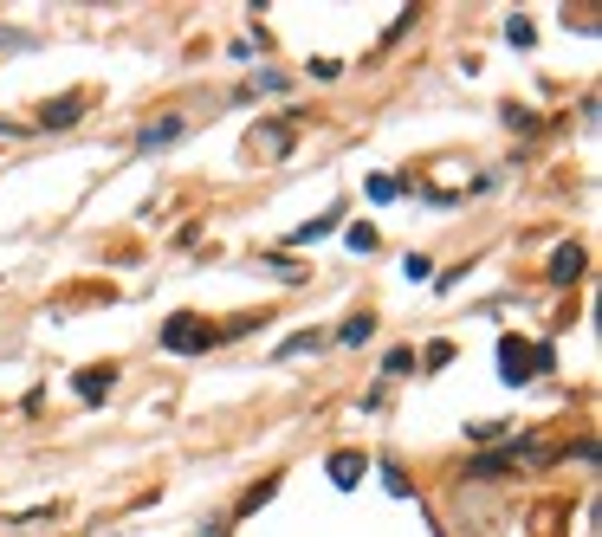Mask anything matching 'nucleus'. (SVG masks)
<instances>
[{"label":"nucleus","instance_id":"1","mask_svg":"<svg viewBox=\"0 0 602 537\" xmlns=\"http://www.w3.org/2000/svg\"><path fill=\"white\" fill-rule=\"evenodd\" d=\"M221 343V331L208 324V317H195V311H175L169 324H162V350L169 357H201V350H214Z\"/></svg>","mask_w":602,"mask_h":537},{"label":"nucleus","instance_id":"2","mask_svg":"<svg viewBox=\"0 0 602 537\" xmlns=\"http://www.w3.org/2000/svg\"><path fill=\"white\" fill-rule=\"evenodd\" d=\"M551 343H525V337H499V375L518 389V382H531L538 369H551Z\"/></svg>","mask_w":602,"mask_h":537},{"label":"nucleus","instance_id":"3","mask_svg":"<svg viewBox=\"0 0 602 537\" xmlns=\"http://www.w3.org/2000/svg\"><path fill=\"white\" fill-rule=\"evenodd\" d=\"M298 137V117H279V123H253L246 130V155H259V163H279Z\"/></svg>","mask_w":602,"mask_h":537},{"label":"nucleus","instance_id":"4","mask_svg":"<svg viewBox=\"0 0 602 537\" xmlns=\"http://www.w3.org/2000/svg\"><path fill=\"white\" fill-rule=\"evenodd\" d=\"M78 117H85V97H78V91H65V97L39 104V123H46V130H72Z\"/></svg>","mask_w":602,"mask_h":537},{"label":"nucleus","instance_id":"5","mask_svg":"<svg viewBox=\"0 0 602 537\" xmlns=\"http://www.w3.org/2000/svg\"><path fill=\"white\" fill-rule=\"evenodd\" d=\"M182 130H188L182 117H162V123H149V130H136V149H169Z\"/></svg>","mask_w":602,"mask_h":537},{"label":"nucleus","instance_id":"6","mask_svg":"<svg viewBox=\"0 0 602 537\" xmlns=\"http://www.w3.org/2000/svg\"><path fill=\"white\" fill-rule=\"evenodd\" d=\"M72 382H78V395H85V401H104V395L117 389V369H78Z\"/></svg>","mask_w":602,"mask_h":537},{"label":"nucleus","instance_id":"7","mask_svg":"<svg viewBox=\"0 0 602 537\" xmlns=\"http://www.w3.org/2000/svg\"><path fill=\"white\" fill-rule=\"evenodd\" d=\"M363 473H369V460H363V453H331V486H343V492H350Z\"/></svg>","mask_w":602,"mask_h":537},{"label":"nucleus","instance_id":"8","mask_svg":"<svg viewBox=\"0 0 602 537\" xmlns=\"http://www.w3.org/2000/svg\"><path fill=\"white\" fill-rule=\"evenodd\" d=\"M343 221H337V207L331 214H318V221H305V227H292V247H311V239H324V233H337Z\"/></svg>","mask_w":602,"mask_h":537},{"label":"nucleus","instance_id":"9","mask_svg":"<svg viewBox=\"0 0 602 537\" xmlns=\"http://www.w3.org/2000/svg\"><path fill=\"white\" fill-rule=\"evenodd\" d=\"M583 273V247H557V259H551V279H577Z\"/></svg>","mask_w":602,"mask_h":537},{"label":"nucleus","instance_id":"10","mask_svg":"<svg viewBox=\"0 0 602 537\" xmlns=\"http://www.w3.org/2000/svg\"><path fill=\"white\" fill-rule=\"evenodd\" d=\"M318 343H324L318 331H292V337L279 343V357H305V350H318Z\"/></svg>","mask_w":602,"mask_h":537},{"label":"nucleus","instance_id":"11","mask_svg":"<svg viewBox=\"0 0 602 537\" xmlns=\"http://www.w3.org/2000/svg\"><path fill=\"white\" fill-rule=\"evenodd\" d=\"M376 337V317H350V324L337 331V343H369Z\"/></svg>","mask_w":602,"mask_h":537},{"label":"nucleus","instance_id":"12","mask_svg":"<svg viewBox=\"0 0 602 537\" xmlns=\"http://www.w3.org/2000/svg\"><path fill=\"white\" fill-rule=\"evenodd\" d=\"M259 265H272V273H279V279H285V285H298V279H305V265H292V259H285V253H266V259H259Z\"/></svg>","mask_w":602,"mask_h":537},{"label":"nucleus","instance_id":"13","mask_svg":"<svg viewBox=\"0 0 602 537\" xmlns=\"http://www.w3.org/2000/svg\"><path fill=\"white\" fill-rule=\"evenodd\" d=\"M382 375H389V382H395V375H415V357H408V350H389V357H382Z\"/></svg>","mask_w":602,"mask_h":537},{"label":"nucleus","instance_id":"14","mask_svg":"<svg viewBox=\"0 0 602 537\" xmlns=\"http://www.w3.org/2000/svg\"><path fill=\"white\" fill-rule=\"evenodd\" d=\"M272 492H279V479H259V486H253V492H246V499H240V512H259V505H266Z\"/></svg>","mask_w":602,"mask_h":537},{"label":"nucleus","instance_id":"15","mask_svg":"<svg viewBox=\"0 0 602 537\" xmlns=\"http://www.w3.org/2000/svg\"><path fill=\"white\" fill-rule=\"evenodd\" d=\"M395 195H402L395 175H376V181H369V201H395Z\"/></svg>","mask_w":602,"mask_h":537},{"label":"nucleus","instance_id":"16","mask_svg":"<svg viewBox=\"0 0 602 537\" xmlns=\"http://www.w3.org/2000/svg\"><path fill=\"white\" fill-rule=\"evenodd\" d=\"M402 273H408V279H428V273H434V259H428V253H408V259H402Z\"/></svg>","mask_w":602,"mask_h":537},{"label":"nucleus","instance_id":"17","mask_svg":"<svg viewBox=\"0 0 602 537\" xmlns=\"http://www.w3.org/2000/svg\"><path fill=\"white\" fill-rule=\"evenodd\" d=\"M382 486H389V492H395V499H408V479H402V473H395V460H382Z\"/></svg>","mask_w":602,"mask_h":537},{"label":"nucleus","instance_id":"18","mask_svg":"<svg viewBox=\"0 0 602 537\" xmlns=\"http://www.w3.org/2000/svg\"><path fill=\"white\" fill-rule=\"evenodd\" d=\"M33 46V33H13V26H0V52H26Z\"/></svg>","mask_w":602,"mask_h":537},{"label":"nucleus","instance_id":"19","mask_svg":"<svg viewBox=\"0 0 602 537\" xmlns=\"http://www.w3.org/2000/svg\"><path fill=\"white\" fill-rule=\"evenodd\" d=\"M505 39L512 46H531V20H505Z\"/></svg>","mask_w":602,"mask_h":537},{"label":"nucleus","instance_id":"20","mask_svg":"<svg viewBox=\"0 0 602 537\" xmlns=\"http://www.w3.org/2000/svg\"><path fill=\"white\" fill-rule=\"evenodd\" d=\"M350 247H357V253H376V227H350Z\"/></svg>","mask_w":602,"mask_h":537}]
</instances>
